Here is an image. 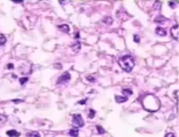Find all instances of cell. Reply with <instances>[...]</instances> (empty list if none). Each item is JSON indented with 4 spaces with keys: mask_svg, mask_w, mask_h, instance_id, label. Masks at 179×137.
<instances>
[{
    "mask_svg": "<svg viewBox=\"0 0 179 137\" xmlns=\"http://www.w3.org/2000/svg\"><path fill=\"white\" fill-rule=\"evenodd\" d=\"M118 64L121 66V68L124 70L126 72H131L133 67L135 65V62H134V58L132 55H122L118 59Z\"/></svg>",
    "mask_w": 179,
    "mask_h": 137,
    "instance_id": "1",
    "label": "cell"
},
{
    "mask_svg": "<svg viewBox=\"0 0 179 137\" xmlns=\"http://www.w3.org/2000/svg\"><path fill=\"white\" fill-rule=\"evenodd\" d=\"M72 125L78 129V128H82L84 126V120H83V117L82 115L80 114H75L72 116Z\"/></svg>",
    "mask_w": 179,
    "mask_h": 137,
    "instance_id": "2",
    "label": "cell"
},
{
    "mask_svg": "<svg viewBox=\"0 0 179 137\" xmlns=\"http://www.w3.org/2000/svg\"><path fill=\"white\" fill-rule=\"evenodd\" d=\"M70 78H71V75H70L69 72H64V73H63V74L58 79L57 84H62V83L68 82V81L70 80Z\"/></svg>",
    "mask_w": 179,
    "mask_h": 137,
    "instance_id": "3",
    "label": "cell"
},
{
    "mask_svg": "<svg viewBox=\"0 0 179 137\" xmlns=\"http://www.w3.org/2000/svg\"><path fill=\"white\" fill-rule=\"evenodd\" d=\"M178 28H179L178 24H175V25L172 26V28H171V35H172V37H173V39L176 40V41H178V39H179V36H178Z\"/></svg>",
    "mask_w": 179,
    "mask_h": 137,
    "instance_id": "4",
    "label": "cell"
},
{
    "mask_svg": "<svg viewBox=\"0 0 179 137\" xmlns=\"http://www.w3.org/2000/svg\"><path fill=\"white\" fill-rule=\"evenodd\" d=\"M155 34L157 35V36H159V37H166L167 36V30L163 28V27H160V26H158V27H156L155 28Z\"/></svg>",
    "mask_w": 179,
    "mask_h": 137,
    "instance_id": "5",
    "label": "cell"
},
{
    "mask_svg": "<svg viewBox=\"0 0 179 137\" xmlns=\"http://www.w3.org/2000/svg\"><path fill=\"white\" fill-rule=\"evenodd\" d=\"M58 28L61 30V31H63V33H65V34H68L69 30H70L68 24H61V25L58 26Z\"/></svg>",
    "mask_w": 179,
    "mask_h": 137,
    "instance_id": "6",
    "label": "cell"
},
{
    "mask_svg": "<svg viewBox=\"0 0 179 137\" xmlns=\"http://www.w3.org/2000/svg\"><path fill=\"white\" fill-rule=\"evenodd\" d=\"M6 135L9 136V137H19L20 132L16 131V130H9V131L6 132Z\"/></svg>",
    "mask_w": 179,
    "mask_h": 137,
    "instance_id": "7",
    "label": "cell"
},
{
    "mask_svg": "<svg viewBox=\"0 0 179 137\" xmlns=\"http://www.w3.org/2000/svg\"><path fill=\"white\" fill-rule=\"evenodd\" d=\"M128 100V96H118V95H115V101L118 104L121 103H125V101Z\"/></svg>",
    "mask_w": 179,
    "mask_h": 137,
    "instance_id": "8",
    "label": "cell"
},
{
    "mask_svg": "<svg viewBox=\"0 0 179 137\" xmlns=\"http://www.w3.org/2000/svg\"><path fill=\"white\" fill-rule=\"evenodd\" d=\"M103 22L106 23L107 25H111V24L113 23V18L110 17V16H106V17H104L103 18Z\"/></svg>",
    "mask_w": 179,
    "mask_h": 137,
    "instance_id": "9",
    "label": "cell"
},
{
    "mask_svg": "<svg viewBox=\"0 0 179 137\" xmlns=\"http://www.w3.org/2000/svg\"><path fill=\"white\" fill-rule=\"evenodd\" d=\"M68 133L71 137H78L79 136V130L78 129H71V130H69Z\"/></svg>",
    "mask_w": 179,
    "mask_h": 137,
    "instance_id": "10",
    "label": "cell"
},
{
    "mask_svg": "<svg viewBox=\"0 0 179 137\" xmlns=\"http://www.w3.org/2000/svg\"><path fill=\"white\" fill-rule=\"evenodd\" d=\"M27 137H41V135L39 134V132H29L26 134Z\"/></svg>",
    "mask_w": 179,
    "mask_h": 137,
    "instance_id": "11",
    "label": "cell"
},
{
    "mask_svg": "<svg viewBox=\"0 0 179 137\" xmlns=\"http://www.w3.org/2000/svg\"><path fill=\"white\" fill-rule=\"evenodd\" d=\"M5 42H6V37L4 36V35L0 34V45L5 44Z\"/></svg>",
    "mask_w": 179,
    "mask_h": 137,
    "instance_id": "12",
    "label": "cell"
},
{
    "mask_svg": "<svg viewBox=\"0 0 179 137\" xmlns=\"http://www.w3.org/2000/svg\"><path fill=\"white\" fill-rule=\"evenodd\" d=\"M95 113H96V112L94 111L93 109H90V110H89V114H88V117L89 118H93L94 116H95Z\"/></svg>",
    "mask_w": 179,
    "mask_h": 137,
    "instance_id": "13",
    "label": "cell"
},
{
    "mask_svg": "<svg viewBox=\"0 0 179 137\" xmlns=\"http://www.w3.org/2000/svg\"><path fill=\"white\" fill-rule=\"evenodd\" d=\"M72 49L75 51H79L80 50V47H81V45H80V42H78V45H72Z\"/></svg>",
    "mask_w": 179,
    "mask_h": 137,
    "instance_id": "14",
    "label": "cell"
},
{
    "mask_svg": "<svg viewBox=\"0 0 179 137\" xmlns=\"http://www.w3.org/2000/svg\"><path fill=\"white\" fill-rule=\"evenodd\" d=\"M27 81H28V79H27V78H20L19 79V82H20L21 85H24V84H25Z\"/></svg>",
    "mask_w": 179,
    "mask_h": 137,
    "instance_id": "15",
    "label": "cell"
},
{
    "mask_svg": "<svg viewBox=\"0 0 179 137\" xmlns=\"http://www.w3.org/2000/svg\"><path fill=\"white\" fill-rule=\"evenodd\" d=\"M122 92H124L125 94H128V95H131V94L133 93L131 89H122ZM127 95V96H128Z\"/></svg>",
    "mask_w": 179,
    "mask_h": 137,
    "instance_id": "16",
    "label": "cell"
},
{
    "mask_svg": "<svg viewBox=\"0 0 179 137\" xmlns=\"http://www.w3.org/2000/svg\"><path fill=\"white\" fill-rule=\"evenodd\" d=\"M133 40H134V42H136V43H139L140 38H139L138 35H134V36H133Z\"/></svg>",
    "mask_w": 179,
    "mask_h": 137,
    "instance_id": "17",
    "label": "cell"
},
{
    "mask_svg": "<svg viewBox=\"0 0 179 137\" xmlns=\"http://www.w3.org/2000/svg\"><path fill=\"white\" fill-rule=\"evenodd\" d=\"M96 129H97V131H99L100 134H104V133H105V130L102 128L101 126H96Z\"/></svg>",
    "mask_w": 179,
    "mask_h": 137,
    "instance_id": "18",
    "label": "cell"
},
{
    "mask_svg": "<svg viewBox=\"0 0 179 137\" xmlns=\"http://www.w3.org/2000/svg\"><path fill=\"white\" fill-rule=\"evenodd\" d=\"M6 119H8V117H6L5 115H1V114H0V122H5Z\"/></svg>",
    "mask_w": 179,
    "mask_h": 137,
    "instance_id": "19",
    "label": "cell"
},
{
    "mask_svg": "<svg viewBox=\"0 0 179 137\" xmlns=\"http://www.w3.org/2000/svg\"><path fill=\"white\" fill-rule=\"evenodd\" d=\"M164 137H175V134L174 133H172V132H169V133H167Z\"/></svg>",
    "mask_w": 179,
    "mask_h": 137,
    "instance_id": "20",
    "label": "cell"
},
{
    "mask_svg": "<svg viewBox=\"0 0 179 137\" xmlns=\"http://www.w3.org/2000/svg\"><path fill=\"white\" fill-rule=\"evenodd\" d=\"M87 80L90 81V82H94V81H95V79L92 78V76H87Z\"/></svg>",
    "mask_w": 179,
    "mask_h": 137,
    "instance_id": "21",
    "label": "cell"
},
{
    "mask_svg": "<svg viewBox=\"0 0 179 137\" xmlns=\"http://www.w3.org/2000/svg\"><path fill=\"white\" fill-rule=\"evenodd\" d=\"M22 100H13V103H15V104H18V103H22Z\"/></svg>",
    "mask_w": 179,
    "mask_h": 137,
    "instance_id": "22",
    "label": "cell"
},
{
    "mask_svg": "<svg viewBox=\"0 0 179 137\" xmlns=\"http://www.w3.org/2000/svg\"><path fill=\"white\" fill-rule=\"evenodd\" d=\"M169 4L171 5V8H173V9L175 8V3H174V2H172V1H171V2H169Z\"/></svg>",
    "mask_w": 179,
    "mask_h": 137,
    "instance_id": "23",
    "label": "cell"
},
{
    "mask_svg": "<svg viewBox=\"0 0 179 137\" xmlns=\"http://www.w3.org/2000/svg\"><path fill=\"white\" fill-rule=\"evenodd\" d=\"M8 68L9 69H13L14 68V65L13 64H8Z\"/></svg>",
    "mask_w": 179,
    "mask_h": 137,
    "instance_id": "24",
    "label": "cell"
},
{
    "mask_svg": "<svg viewBox=\"0 0 179 137\" xmlns=\"http://www.w3.org/2000/svg\"><path fill=\"white\" fill-rule=\"evenodd\" d=\"M86 101H87V100L85 98V100H80L79 103H80V104H86Z\"/></svg>",
    "mask_w": 179,
    "mask_h": 137,
    "instance_id": "25",
    "label": "cell"
}]
</instances>
